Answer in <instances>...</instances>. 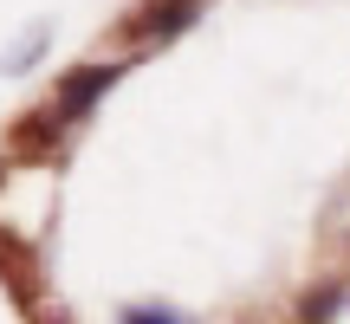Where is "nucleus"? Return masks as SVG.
Masks as SVG:
<instances>
[{
    "label": "nucleus",
    "instance_id": "f257e3e1",
    "mask_svg": "<svg viewBox=\"0 0 350 324\" xmlns=\"http://www.w3.org/2000/svg\"><path fill=\"white\" fill-rule=\"evenodd\" d=\"M111 85H117V65H85V78H72V85H65L59 111H65V117H78L91 98H98V91H111Z\"/></svg>",
    "mask_w": 350,
    "mask_h": 324
},
{
    "label": "nucleus",
    "instance_id": "f03ea898",
    "mask_svg": "<svg viewBox=\"0 0 350 324\" xmlns=\"http://www.w3.org/2000/svg\"><path fill=\"white\" fill-rule=\"evenodd\" d=\"M124 324H188V318H175V312H130Z\"/></svg>",
    "mask_w": 350,
    "mask_h": 324
}]
</instances>
